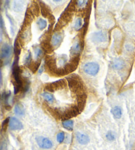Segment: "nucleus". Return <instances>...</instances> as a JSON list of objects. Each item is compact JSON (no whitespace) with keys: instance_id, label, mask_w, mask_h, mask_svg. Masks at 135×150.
<instances>
[{"instance_id":"nucleus-9","label":"nucleus","mask_w":135,"mask_h":150,"mask_svg":"<svg viewBox=\"0 0 135 150\" xmlns=\"http://www.w3.org/2000/svg\"><path fill=\"white\" fill-rule=\"evenodd\" d=\"M63 40V34L62 32L56 31L52 36L51 45L53 47H59Z\"/></svg>"},{"instance_id":"nucleus-21","label":"nucleus","mask_w":135,"mask_h":150,"mask_svg":"<svg viewBox=\"0 0 135 150\" xmlns=\"http://www.w3.org/2000/svg\"><path fill=\"white\" fill-rule=\"evenodd\" d=\"M106 138L108 141H113L115 139V135L112 131H109L106 134Z\"/></svg>"},{"instance_id":"nucleus-25","label":"nucleus","mask_w":135,"mask_h":150,"mask_svg":"<svg viewBox=\"0 0 135 150\" xmlns=\"http://www.w3.org/2000/svg\"><path fill=\"white\" fill-rule=\"evenodd\" d=\"M31 62H32V54H31V52H29L28 55L25 57V64L27 66H28Z\"/></svg>"},{"instance_id":"nucleus-28","label":"nucleus","mask_w":135,"mask_h":150,"mask_svg":"<svg viewBox=\"0 0 135 150\" xmlns=\"http://www.w3.org/2000/svg\"><path fill=\"white\" fill-rule=\"evenodd\" d=\"M14 10L16 11H20L23 10V5L20 3H14Z\"/></svg>"},{"instance_id":"nucleus-11","label":"nucleus","mask_w":135,"mask_h":150,"mask_svg":"<svg viewBox=\"0 0 135 150\" xmlns=\"http://www.w3.org/2000/svg\"><path fill=\"white\" fill-rule=\"evenodd\" d=\"M124 65H125V63H124L123 59L121 58H115L113 61H111V63L112 68L116 69V70L122 69L124 67Z\"/></svg>"},{"instance_id":"nucleus-20","label":"nucleus","mask_w":135,"mask_h":150,"mask_svg":"<svg viewBox=\"0 0 135 150\" xmlns=\"http://www.w3.org/2000/svg\"><path fill=\"white\" fill-rule=\"evenodd\" d=\"M83 20L82 18H78L76 19V22H75V24H74V28L76 30H80L81 28H82L83 26Z\"/></svg>"},{"instance_id":"nucleus-10","label":"nucleus","mask_w":135,"mask_h":150,"mask_svg":"<svg viewBox=\"0 0 135 150\" xmlns=\"http://www.w3.org/2000/svg\"><path fill=\"white\" fill-rule=\"evenodd\" d=\"M83 46H83V42L82 40L77 41V42L74 43V44L72 47L71 51H70L71 54L76 56H78L82 50Z\"/></svg>"},{"instance_id":"nucleus-18","label":"nucleus","mask_w":135,"mask_h":150,"mask_svg":"<svg viewBox=\"0 0 135 150\" xmlns=\"http://www.w3.org/2000/svg\"><path fill=\"white\" fill-rule=\"evenodd\" d=\"M40 64H41V59H39V60L35 61V62H31L30 64L28 65V67H29V69L33 71V73H35V71L39 69V67H40Z\"/></svg>"},{"instance_id":"nucleus-4","label":"nucleus","mask_w":135,"mask_h":150,"mask_svg":"<svg viewBox=\"0 0 135 150\" xmlns=\"http://www.w3.org/2000/svg\"><path fill=\"white\" fill-rule=\"evenodd\" d=\"M79 61H80V58H79L78 56H74L69 63L64 65V70L65 74L72 72V71L75 70L79 63Z\"/></svg>"},{"instance_id":"nucleus-23","label":"nucleus","mask_w":135,"mask_h":150,"mask_svg":"<svg viewBox=\"0 0 135 150\" xmlns=\"http://www.w3.org/2000/svg\"><path fill=\"white\" fill-rule=\"evenodd\" d=\"M43 53V50H41V48H39V47H37V48H35V57H37V59H38V60H39V59H40V58L41 57V56H42Z\"/></svg>"},{"instance_id":"nucleus-6","label":"nucleus","mask_w":135,"mask_h":150,"mask_svg":"<svg viewBox=\"0 0 135 150\" xmlns=\"http://www.w3.org/2000/svg\"><path fill=\"white\" fill-rule=\"evenodd\" d=\"M9 127L11 130H20L23 128V125L17 118L11 117L9 120Z\"/></svg>"},{"instance_id":"nucleus-12","label":"nucleus","mask_w":135,"mask_h":150,"mask_svg":"<svg viewBox=\"0 0 135 150\" xmlns=\"http://www.w3.org/2000/svg\"><path fill=\"white\" fill-rule=\"evenodd\" d=\"M76 137L78 142L82 145L88 144L89 141H90V137H89L88 135L84 134V133L77 132L76 134Z\"/></svg>"},{"instance_id":"nucleus-15","label":"nucleus","mask_w":135,"mask_h":150,"mask_svg":"<svg viewBox=\"0 0 135 150\" xmlns=\"http://www.w3.org/2000/svg\"><path fill=\"white\" fill-rule=\"evenodd\" d=\"M14 112L18 116H22L25 114V108L21 104H17L14 108Z\"/></svg>"},{"instance_id":"nucleus-3","label":"nucleus","mask_w":135,"mask_h":150,"mask_svg":"<svg viewBox=\"0 0 135 150\" xmlns=\"http://www.w3.org/2000/svg\"><path fill=\"white\" fill-rule=\"evenodd\" d=\"M36 141L39 146L42 149H51L53 146V143L51 139L43 136H37Z\"/></svg>"},{"instance_id":"nucleus-24","label":"nucleus","mask_w":135,"mask_h":150,"mask_svg":"<svg viewBox=\"0 0 135 150\" xmlns=\"http://www.w3.org/2000/svg\"><path fill=\"white\" fill-rule=\"evenodd\" d=\"M32 9H31V11L32 12V13L34 14L35 15H39V6L37 5V4L36 3H34L33 5H32V7H31Z\"/></svg>"},{"instance_id":"nucleus-14","label":"nucleus","mask_w":135,"mask_h":150,"mask_svg":"<svg viewBox=\"0 0 135 150\" xmlns=\"http://www.w3.org/2000/svg\"><path fill=\"white\" fill-rule=\"evenodd\" d=\"M111 114H113V117L116 119H120L122 116V109L119 106H115L112 108L111 110Z\"/></svg>"},{"instance_id":"nucleus-5","label":"nucleus","mask_w":135,"mask_h":150,"mask_svg":"<svg viewBox=\"0 0 135 150\" xmlns=\"http://www.w3.org/2000/svg\"><path fill=\"white\" fill-rule=\"evenodd\" d=\"M66 86V82L64 80H60L57 82H54V83H49L45 86L46 89L49 91H55L56 90L59 89L60 88L64 87Z\"/></svg>"},{"instance_id":"nucleus-13","label":"nucleus","mask_w":135,"mask_h":150,"mask_svg":"<svg viewBox=\"0 0 135 150\" xmlns=\"http://www.w3.org/2000/svg\"><path fill=\"white\" fill-rule=\"evenodd\" d=\"M41 3V13H42L43 16H44L45 17H47L48 19H49L50 20H51V17H53V15H52L51 11L49 8H48L47 6H46L45 4L43 2H40Z\"/></svg>"},{"instance_id":"nucleus-19","label":"nucleus","mask_w":135,"mask_h":150,"mask_svg":"<svg viewBox=\"0 0 135 150\" xmlns=\"http://www.w3.org/2000/svg\"><path fill=\"white\" fill-rule=\"evenodd\" d=\"M37 25H38V27L40 30L45 29L47 26V20L43 19H39L38 21H37Z\"/></svg>"},{"instance_id":"nucleus-29","label":"nucleus","mask_w":135,"mask_h":150,"mask_svg":"<svg viewBox=\"0 0 135 150\" xmlns=\"http://www.w3.org/2000/svg\"><path fill=\"white\" fill-rule=\"evenodd\" d=\"M43 66L41 67V68L40 69V70H39V74H41V73H43Z\"/></svg>"},{"instance_id":"nucleus-26","label":"nucleus","mask_w":135,"mask_h":150,"mask_svg":"<svg viewBox=\"0 0 135 150\" xmlns=\"http://www.w3.org/2000/svg\"><path fill=\"white\" fill-rule=\"evenodd\" d=\"M77 2V5L80 8H82L84 7L85 5H86L88 3V1L87 0H84V1H78Z\"/></svg>"},{"instance_id":"nucleus-8","label":"nucleus","mask_w":135,"mask_h":150,"mask_svg":"<svg viewBox=\"0 0 135 150\" xmlns=\"http://www.w3.org/2000/svg\"><path fill=\"white\" fill-rule=\"evenodd\" d=\"M68 84H69L70 87L74 91H80L82 89V85L81 82L78 79L70 77L68 78Z\"/></svg>"},{"instance_id":"nucleus-22","label":"nucleus","mask_w":135,"mask_h":150,"mask_svg":"<svg viewBox=\"0 0 135 150\" xmlns=\"http://www.w3.org/2000/svg\"><path fill=\"white\" fill-rule=\"evenodd\" d=\"M65 139V133L63 131L59 132L57 135V140L59 143H62Z\"/></svg>"},{"instance_id":"nucleus-1","label":"nucleus","mask_w":135,"mask_h":150,"mask_svg":"<svg viewBox=\"0 0 135 150\" xmlns=\"http://www.w3.org/2000/svg\"><path fill=\"white\" fill-rule=\"evenodd\" d=\"M84 71L87 74L95 76L99 72V65L96 62H88L84 65Z\"/></svg>"},{"instance_id":"nucleus-17","label":"nucleus","mask_w":135,"mask_h":150,"mask_svg":"<svg viewBox=\"0 0 135 150\" xmlns=\"http://www.w3.org/2000/svg\"><path fill=\"white\" fill-rule=\"evenodd\" d=\"M62 126L66 130L69 131L73 130L74 128V121L72 120H66L62 122Z\"/></svg>"},{"instance_id":"nucleus-27","label":"nucleus","mask_w":135,"mask_h":150,"mask_svg":"<svg viewBox=\"0 0 135 150\" xmlns=\"http://www.w3.org/2000/svg\"><path fill=\"white\" fill-rule=\"evenodd\" d=\"M66 61H67V57H66V55H64V56L60 57L59 58V64L60 65H64L66 63Z\"/></svg>"},{"instance_id":"nucleus-2","label":"nucleus","mask_w":135,"mask_h":150,"mask_svg":"<svg viewBox=\"0 0 135 150\" xmlns=\"http://www.w3.org/2000/svg\"><path fill=\"white\" fill-rule=\"evenodd\" d=\"M91 39L95 43L105 42L107 40V33L106 31L99 30L91 34Z\"/></svg>"},{"instance_id":"nucleus-16","label":"nucleus","mask_w":135,"mask_h":150,"mask_svg":"<svg viewBox=\"0 0 135 150\" xmlns=\"http://www.w3.org/2000/svg\"><path fill=\"white\" fill-rule=\"evenodd\" d=\"M42 96L45 98L46 101L49 103H53L55 101V98L53 94L49 93V92H44L42 94Z\"/></svg>"},{"instance_id":"nucleus-7","label":"nucleus","mask_w":135,"mask_h":150,"mask_svg":"<svg viewBox=\"0 0 135 150\" xmlns=\"http://www.w3.org/2000/svg\"><path fill=\"white\" fill-rule=\"evenodd\" d=\"M12 52V47L8 44H3L0 49V58L7 59L11 56Z\"/></svg>"}]
</instances>
